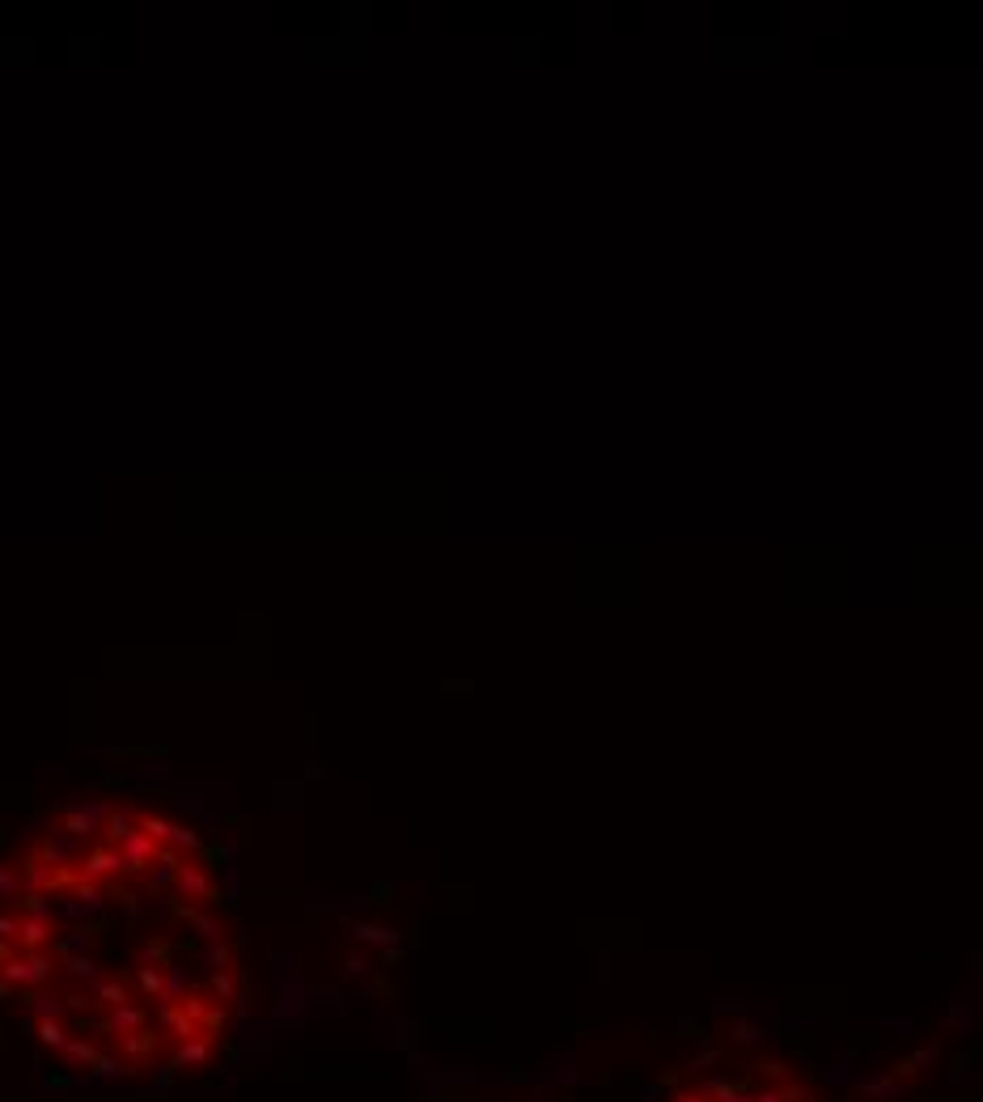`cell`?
<instances>
[{
    "mask_svg": "<svg viewBox=\"0 0 983 1102\" xmlns=\"http://www.w3.org/2000/svg\"><path fill=\"white\" fill-rule=\"evenodd\" d=\"M115 874H123V861H119V848H115V844L89 848L85 861H81V869H77L81 882H106V878H115Z\"/></svg>",
    "mask_w": 983,
    "mask_h": 1102,
    "instance_id": "3",
    "label": "cell"
},
{
    "mask_svg": "<svg viewBox=\"0 0 983 1102\" xmlns=\"http://www.w3.org/2000/svg\"><path fill=\"white\" fill-rule=\"evenodd\" d=\"M26 891V878H22V861H0V903H9Z\"/></svg>",
    "mask_w": 983,
    "mask_h": 1102,
    "instance_id": "4",
    "label": "cell"
},
{
    "mask_svg": "<svg viewBox=\"0 0 983 1102\" xmlns=\"http://www.w3.org/2000/svg\"><path fill=\"white\" fill-rule=\"evenodd\" d=\"M106 810L102 802H81V806H64V814H60V827L73 835V840H89V835L94 831H102L106 827Z\"/></svg>",
    "mask_w": 983,
    "mask_h": 1102,
    "instance_id": "1",
    "label": "cell"
},
{
    "mask_svg": "<svg viewBox=\"0 0 983 1102\" xmlns=\"http://www.w3.org/2000/svg\"><path fill=\"white\" fill-rule=\"evenodd\" d=\"M170 844L183 848V852H195V848H200V835H195L191 827H174V840Z\"/></svg>",
    "mask_w": 983,
    "mask_h": 1102,
    "instance_id": "5",
    "label": "cell"
},
{
    "mask_svg": "<svg viewBox=\"0 0 983 1102\" xmlns=\"http://www.w3.org/2000/svg\"><path fill=\"white\" fill-rule=\"evenodd\" d=\"M174 895L187 899V903H221L217 886H212L204 865H183V869H178V874H174Z\"/></svg>",
    "mask_w": 983,
    "mask_h": 1102,
    "instance_id": "2",
    "label": "cell"
}]
</instances>
